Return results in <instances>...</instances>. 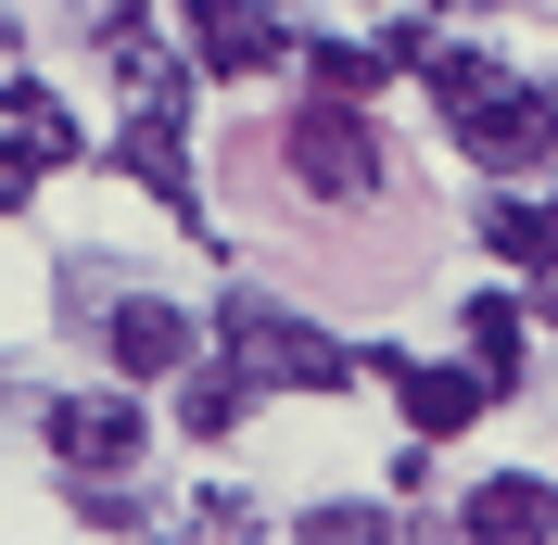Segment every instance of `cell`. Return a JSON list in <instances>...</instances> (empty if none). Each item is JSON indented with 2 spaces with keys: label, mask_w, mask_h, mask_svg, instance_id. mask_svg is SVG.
Listing matches in <instances>:
<instances>
[{
  "label": "cell",
  "mask_w": 558,
  "mask_h": 545,
  "mask_svg": "<svg viewBox=\"0 0 558 545\" xmlns=\"http://www.w3.org/2000/svg\"><path fill=\"white\" fill-rule=\"evenodd\" d=\"M418 76H432V102H445L457 153H470L483 178H521V166H546V153H558V102L533 89V76H508L495 51L432 38V51H418Z\"/></svg>",
  "instance_id": "6da1fadb"
},
{
  "label": "cell",
  "mask_w": 558,
  "mask_h": 545,
  "mask_svg": "<svg viewBox=\"0 0 558 545\" xmlns=\"http://www.w3.org/2000/svg\"><path fill=\"white\" fill-rule=\"evenodd\" d=\"M279 166H292V191H317V204H381V191H393L381 128H368L343 89H317V102L279 128Z\"/></svg>",
  "instance_id": "7a4b0ae2"
},
{
  "label": "cell",
  "mask_w": 558,
  "mask_h": 545,
  "mask_svg": "<svg viewBox=\"0 0 558 545\" xmlns=\"http://www.w3.org/2000/svg\"><path fill=\"white\" fill-rule=\"evenodd\" d=\"M216 342L254 368V393H343V380H355V355H343V342L317 330V317L267 305V292H242V305L216 317Z\"/></svg>",
  "instance_id": "3957f363"
},
{
  "label": "cell",
  "mask_w": 558,
  "mask_h": 545,
  "mask_svg": "<svg viewBox=\"0 0 558 545\" xmlns=\"http://www.w3.org/2000/svg\"><path fill=\"white\" fill-rule=\"evenodd\" d=\"M191 89H153V102H128V128H114V166L153 191V204L178 216V229H204V178H191Z\"/></svg>",
  "instance_id": "277c9868"
},
{
  "label": "cell",
  "mask_w": 558,
  "mask_h": 545,
  "mask_svg": "<svg viewBox=\"0 0 558 545\" xmlns=\"http://www.w3.org/2000/svg\"><path fill=\"white\" fill-rule=\"evenodd\" d=\"M51 432V470L89 482V470H140V444H153V419L128 407V393H64V407L38 419Z\"/></svg>",
  "instance_id": "5b68a950"
},
{
  "label": "cell",
  "mask_w": 558,
  "mask_h": 545,
  "mask_svg": "<svg viewBox=\"0 0 558 545\" xmlns=\"http://www.w3.org/2000/svg\"><path fill=\"white\" fill-rule=\"evenodd\" d=\"M178 26H191V64L204 76H267L292 51V26H279L267 0H178Z\"/></svg>",
  "instance_id": "8992f818"
},
{
  "label": "cell",
  "mask_w": 558,
  "mask_h": 545,
  "mask_svg": "<svg viewBox=\"0 0 558 545\" xmlns=\"http://www.w3.org/2000/svg\"><path fill=\"white\" fill-rule=\"evenodd\" d=\"M381 380H393V407H407V432H418V444H457L470 419L495 407L470 355H457V368H418V355H381Z\"/></svg>",
  "instance_id": "52a82bcc"
},
{
  "label": "cell",
  "mask_w": 558,
  "mask_h": 545,
  "mask_svg": "<svg viewBox=\"0 0 558 545\" xmlns=\"http://www.w3.org/2000/svg\"><path fill=\"white\" fill-rule=\"evenodd\" d=\"M102 342H114V380H178L191 355H204V330H191L178 305H153V292H140V305H114Z\"/></svg>",
  "instance_id": "ba28073f"
},
{
  "label": "cell",
  "mask_w": 558,
  "mask_h": 545,
  "mask_svg": "<svg viewBox=\"0 0 558 545\" xmlns=\"http://www.w3.org/2000/svg\"><path fill=\"white\" fill-rule=\"evenodd\" d=\"M470 533H495V545H546L558 533V482H533V470H495V482H470Z\"/></svg>",
  "instance_id": "9c48e42d"
},
{
  "label": "cell",
  "mask_w": 558,
  "mask_h": 545,
  "mask_svg": "<svg viewBox=\"0 0 558 545\" xmlns=\"http://www.w3.org/2000/svg\"><path fill=\"white\" fill-rule=\"evenodd\" d=\"M102 64L128 76V102H153V89H178V51L153 38V13H140V0H102Z\"/></svg>",
  "instance_id": "30bf717a"
},
{
  "label": "cell",
  "mask_w": 558,
  "mask_h": 545,
  "mask_svg": "<svg viewBox=\"0 0 558 545\" xmlns=\"http://www.w3.org/2000/svg\"><path fill=\"white\" fill-rule=\"evenodd\" d=\"M0 128H13V153H26V166H76V114L51 102L38 76H13V89H0Z\"/></svg>",
  "instance_id": "8fae6325"
},
{
  "label": "cell",
  "mask_w": 558,
  "mask_h": 545,
  "mask_svg": "<svg viewBox=\"0 0 558 545\" xmlns=\"http://www.w3.org/2000/svg\"><path fill=\"white\" fill-rule=\"evenodd\" d=\"M457 330H470V368H483V393H521V330H533L521 305H495V292H483Z\"/></svg>",
  "instance_id": "7c38bea8"
},
{
  "label": "cell",
  "mask_w": 558,
  "mask_h": 545,
  "mask_svg": "<svg viewBox=\"0 0 558 545\" xmlns=\"http://www.w3.org/2000/svg\"><path fill=\"white\" fill-rule=\"evenodd\" d=\"M242 393H254L242 355L229 368H178V432H242Z\"/></svg>",
  "instance_id": "4fadbf2b"
},
{
  "label": "cell",
  "mask_w": 558,
  "mask_h": 545,
  "mask_svg": "<svg viewBox=\"0 0 558 545\" xmlns=\"http://www.w3.org/2000/svg\"><path fill=\"white\" fill-rule=\"evenodd\" d=\"M483 254H508V267H546V254H558V216H546V204H521V191H495V204H483Z\"/></svg>",
  "instance_id": "5bb4252c"
},
{
  "label": "cell",
  "mask_w": 558,
  "mask_h": 545,
  "mask_svg": "<svg viewBox=\"0 0 558 545\" xmlns=\"http://www.w3.org/2000/svg\"><path fill=\"white\" fill-rule=\"evenodd\" d=\"M305 76H317V89H343V102H368V89L393 76V38H317Z\"/></svg>",
  "instance_id": "9a60e30c"
},
{
  "label": "cell",
  "mask_w": 558,
  "mask_h": 545,
  "mask_svg": "<svg viewBox=\"0 0 558 545\" xmlns=\"http://www.w3.org/2000/svg\"><path fill=\"white\" fill-rule=\"evenodd\" d=\"M368 533H393L381 508H305V545H368Z\"/></svg>",
  "instance_id": "2e32d148"
},
{
  "label": "cell",
  "mask_w": 558,
  "mask_h": 545,
  "mask_svg": "<svg viewBox=\"0 0 558 545\" xmlns=\"http://www.w3.org/2000/svg\"><path fill=\"white\" fill-rule=\"evenodd\" d=\"M191 533H254V495H229V482H216V495H191Z\"/></svg>",
  "instance_id": "e0dca14e"
},
{
  "label": "cell",
  "mask_w": 558,
  "mask_h": 545,
  "mask_svg": "<svg viewBox=\"0 0 558 545\" xmlns=\"http://www.w3.org/2000/svg\"><path fill=\"white\" fill-rule=\"evenodd\" d=\"M26 178H38V166H26V153H13V140H0V216L26 204Z\"/></svg>",
  "instance_id": "ac0fdd59"
},
{
  "label": "cell",
  "mask_w": 558,
  "mask_h": 545,
  "mask_svg": "<svg viewBox=\"0 0 558 545\" xmlns=\"http://www.w3.org/2000/svg\"><path fill=\"white\" fill-rule=\"evenodd\" d=\"M533 305H546V330H558V254H546V292H533Z\"/></svg>",
  "instance_id": "d6986e66"
}]
</instances>
